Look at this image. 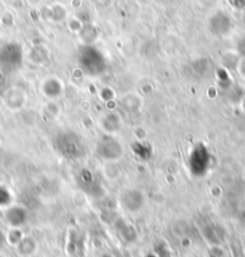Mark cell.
<instances>
[{
  "mask_svg": "<svg viewBox=\"0 0 245 257\" xmlns=\"http://www.w3.org/2000/svg\"><path fill=\"white\" fill-rule=\"evenodd\" d=\"M6 221L9 222L14 227H20L27 221V213L22 208H11L6 214Z\"/></svg>",
  "mask_w": 245,
  "mask_h": 257,
  "instance_id": "5b68a950",
  "label": "cell"
},
{
  "mask_svg": "<svg viewBox=\"0 0 245 257\" xmlns=\"http://www.w3.org/2000/svg\"><path fill=\"white\" fill-rule=\"evenodd\" d=\"M121 202L128 210L137 212L143 207V196L137 191H130L124 195Z\"/></svg>",
  "mask_w": 245,
  "mask_h": 257,
  "instance_id": "277c9868",
  "label": "cell"
},
{
  "mask_svg": "<svg viewBox=\"0 0 245 257\" xmlns=\"http://www.w3.org/2000/svg\"><path fill=\"white\" fill-rule=\"evenodd\" d=\"M97 153H99V155L102 159L105 158L108 159V160H112V159H117L120 157L121 148L117 141L113 139H105L99 143Z\"/></svg>",
  "mask_w": 245,
  "mask_h": 257,
  "instance_id": "3957f363",
  "label": "cell"
},
{
  "mask_svg": "<svg viewBox=\"0 0 245 257\" xmlns=\"http://www.w3.org/2000/svg\"><path fill=\"white\" fill-rule=\"evenodd\" d=\"M18 247H20V251L24 253V255H29L35 251L36 249V243L33 240V238H22L18 241Z\"/></svg>",
  "mask_w": 245,
  "mask_h": 257,
  "instance_id": "8992f818",
  "label": "cell"
},
{
  "mask_svg": "<svg viewBox=\"0 0 245 257\" xmlns=\"http://www.w3.org/2000/svg\"><path fill=\"white\" fill-rule=\"evenodd\" d=\"M102 257H111V256H102Z\"/></svg>",
  "mask_w": 245,
  "mask_h": 257,
  "instance_id": "52a82bcc",
  "label": "cell"
},
{
  "mask_svg": "<svg viewBox=\"0 0 245 257\" xmlns=\"http://www.w3.org/2000/svg\"><path fill=\"white\" fill-rule=\"evenodd\" d=\"M209 166V152L202 143L192 149L189 157V167L194 176L202 177L207 173Z\"/></svg>",
  "mask_w": 245,
  "mask_h": 257,
  "instance_id": "6da1fadb",
  "label": "cell"
},
{
  "mask_svg": "<svg viewBox=\"0 0 245 257\" xmlns=\"http://www.w3.org/2000/svg\"><path fill=\"white\" fill-rule=\"evenodd\" d=\"M58 149L64 155L70 158H78L83 152L81 143L78 142L77 139L73 136H67V135L58 141Z\"/></svg>",
  "mask_w": 245,
  "mask_h": 257,
  "instance_id": "7a4b0ae2",
  "label": "cell"
}]
</instances>
